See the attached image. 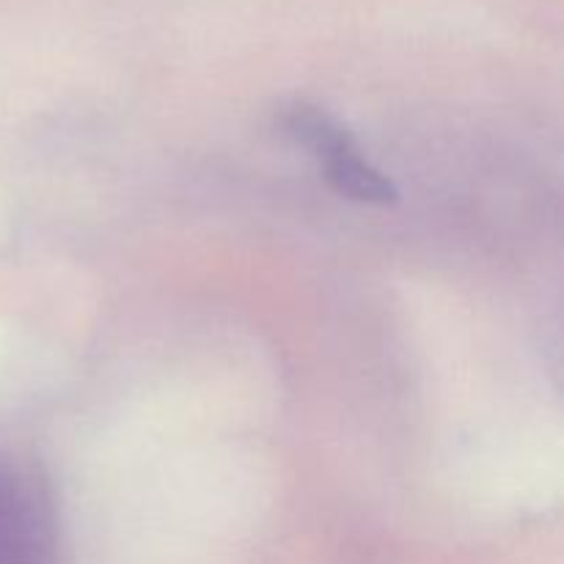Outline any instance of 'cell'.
Segmentation results:
<instances>
[{
    "label": "cell",
    "mask_w": 564,
    "mask_h": 564,
    "mask_svg": "<svg viewBox=\"0 0 564 564\" xmlns=\"http://www.w3.org/2000/svg\"><path fill=\"white\" fill-rule=\"evenodd\" d=\"M281 127H284L286 135L295 138L301 147H306L319 160L325 180L339 196L361 204H378V207H389L400 198L394 182L383 171L375 169L364 158L350 132L334 116L319 110L317 105H290L281 113Z\"/></svg>",
    "instance_id": "obj_1"
}]
</instances>
